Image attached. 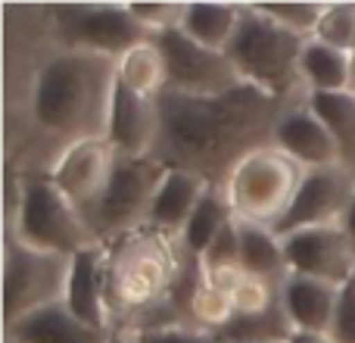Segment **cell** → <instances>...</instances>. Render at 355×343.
<instances>
[{
	"label": "cell",
	"mask_w": 355,
	"mask_h": 343,
	"mask_svg": "<svg viewBox=\"0 0 355 343\" xmlns=\"http://www.w3.org/2000/svg\"><path fill=\"white\" fill-rule=\"evenodd\" d=\"M3 144L6 169L50 175L69 147L106 137L119 60L60 47L47 6L3 10Z\"/></svg>",
	"instance_id": "1"
},
{
	"label": "cell",
	"mask_w": 355,
	"mask_h": 343,
	"mask_svg": "<svg viewBox=\"0 0 355 343\" xmlns=\"http://www.w3.org/2000/svg\"><path fill=\"white\" fill-rule=\"evenodd\" d=\"M281 100L243 85L221 97H159V144L156 160L168 169H187L212 187H225L227 175L252 150L268 147Z\"/></svg>",
	"instance_id": "2"
},
{
	"label": "cell",
	"mask_w": 355,
	"mask_h": 343,
	"mask_svg": "<svg viewBox=\"0 0 355 343\" xmlns=\"http://www.w3.org/2000/svg\"><path fill=\"white\" fill-rule=\"evenodd\" d=\"M187 250L178 237L153 228H137L116 244H106V300L116 331H156L181 325L168 296L181 275Z\"/></svg>",
	"instance_id": "3"
},
{
	"label": "cell",
	"mask_w": 355,
	"mask_h": 343,
	"mask_svg": "<svg viewBox=\"0 0 355 343\" xmlns=\"http://www.w3.org/2000/svg\"><path fill=\"white\" fill-rule=\"evenodd\" d=\"M306 41L309 37L287 31L275 19L265 16L256 3H250L240 10L237 35L227 44L225 53L231 56L246 85L271 94L281 103H293V100L309 97L300 72Z\"/></svg>",
	"instance_id": "4"
},
{
	"label": "cell",
	"mask_w": 355,
	"mask_h": 343,
	"mask_svg": "<svg viewBox=\"0 0 355 343\" xmlns=\"http://www.w3.org/2000/svg\"><path fill=\"white\" fill-rule=\"evenodd\" d=\"M3 234L60 256H78L81 250L100 246L87 219L47 175H22L19 206L3 221Z\"/></svg>",
	"instance_id": "5"
},
{
	"label": "cell",
	"mask_w": 355,
	"mask_h": 343,
	"mask_svg": "<svg viewBox=\"0 0 355 343\" xmlns=\"http://www.w3.org/2000/svg\"><path fill=\"white\" fill-rule=\"evenodd\" d=\"M306 169L296 166L277 147H259L234 166L225 181V196L237 221L275 228L293 203Z\"/></svg>",
	"instance_id": "6"
},
{
	"label": "cell",
	"mask_w": 355,
	"mask_h": 343,
	"mask_svg": "<svg viewBox=\"0 0 355 343\" xmlns=\"http://www.w3.org/2000/svg\"><path fill=\"white\" fill-rule=\"evenodd\" d=\"M72 256L35 250L3 234V328L25 315L66 303Z\"/></svg>",
	"instance_id": "7"
},
{
	"label": "cell",
	"mask_w": 355,
	"mask_h": 343,
	"mask_svg": "<svg viewBox=\"0 0 355 343\" xmlns=\"http://www.w3.org/2000/svg\"><path fill=\"white\" fill-rule=\"evenodd\" d=\"M166 172L168 166L159 162L156 156H147V160L119 156L103 196L94 206V212L87 215V225H91L97 244H116L125 234L147 228L150 206H153V196L159 190Z\"/></svg>",
	"instance_id": "8"
},
{
	"label": "cell",
	"mask_w": 355,
	"mask_h": 343,
	"mask_svg": "<svg viewBox=\"0 0 355 343\" xmlns=\"http://www.w3.org/2000/svg\"><path fill=\"white\" fill-rule=\"evenodd\" d=\"M47 22L60 47L94 50L116 60L135 44L153 37L131 16L128 3H50Z\"/></svg>",
	"instance_id": "9"
},
{
	"label": "cell",
	"mask_w": 355,
	"mask_h": 343,
	"mask_svg": "<svg viewBox=\"0 0 355 343\" xmlns=\"http://www.w3.org/2000/svg\"><path fill=\"white\" fill-rule=\"evenodd\" d=\"M153 37L159 44L162 56H166V91L184 94V97H221V94H231L246 85L225 50L202 47L190 35H184L181 28L162 31Z\"/></svg>",
	"instance_id": "10"
},
{
	"label": "cell",
	"mask_w": 355,
	"mask_h": 343,
	"mask_svg": "<svg viewBox=\"0 0 355 343\" xmlns=\"http://www.w3.org/2000/svg\"><path fill=\"white\" fill-rule=\"evenodd\" d=\"M355 194V169L349 166H324V169H306L296 190L293 203L281 215L271 231L277 237L309 231V228H334L343 225L346 212L352 206Z\"/></svg>",
	"instance_id": "11"
},
{
	"label": "cell",
	"mask_w": 355,
	"mask_h": 343,
	"mask_svg": "<svg viewBox=\"0 0 355 343\" xmlns=\"http://www.w3.org/2000/svg\"><path fill=\"white\" fill-rule=\"evenodd\" d=\"M281 240L290 275L315 278L334 287H343L355 278V240L343 225L309 228V231L290 234Z\"/></svg>",
	"instance_id": "12"
},
{
	"label": "cell",
	"mask_w": 355,
	"mask_h": 343,
	"mask_svg": "<svg viewBox=\"0 0 355 343\" xmlns=\"http://www.w3.org/2000/svg\"><path fill=\"white\" fill-rule=\"evenodd\" d=\"M116 160L119 153L110 144V137H94V141H81L75 147H69L60 156V162L50 169L47 178L87 219L94 212V206L100 203V196H103L106 184H110Z\"/></svg>",
	"instance_id": "13"
},
{
	"label": "cell",
	"mask_w": 355,
	"mask_h": 343,
	"mask_svg": "<svg viewBox=\"0 0 355 343\" xmlns=\"http://www.w3.org/2000/svg\"><path fill=\"white\" fill-rule=\"evenodd\" d=\"M271 147H277L284 156H290L302 169H324V166H340L343 162L334 135L312 112L306 97L284 106V112L275 122Z\"/></svg>",
	"instance_id": "14"
},
{
	"label": "cell",
	"mask_w": 355,
	"mask_h": 343,
	"mask_svg": "<svg viewBox=\"0 0 355 343\" xmlns=\"http://www.w3.org/2000/svg\"><path fill=\"white\" fill-rule=\"evenodd\" d=\"M110 144L125 160H147L159 144V100L141 97L125 85L116 87L110 112Z\"/></svg>",
	"instance_id": "15"
},
{
	"label": "cell",
	"mask_w": 355,
	"mask_h": 343,
	"mask_svg": "<svg viewBox=\"0 0 355 343\" xmlns=\"http://www.w3.org/2000/svg\"><path fill=\"white\" fill-rule=\"evenodd\" d=\"M66 309L75 319L87 321V325L116 331L110 300H106V246L103 244L72 256V271H69V287H66Z\"/></svg>",
	"instance_id": "16"
},
{
	"label": "cell",
	"mask_w": 355,
	"mask_h": 343,
	"mask_svg": "<svg viewBox=\"0 0 355 343\" xmlns=\"http://www.w3.org/2000/svg\"><path fill=\"white\" fill-rule=\"evenodd\" d=\"M112 337L116 331L110 328H94L75 319L66 303L31 312L16 325L3 328V343H112Z\"/></svg>",
	"instance_id": "17"
},
{
	"label": "cell",
	"mask_w": 355,
	"mask_h": 343,
	"mask_svg": "<svg viewBox=\"0 0 355 343\" xmlns=\"http://www.w3.org/2000/svg\"><path fill=\"white\" fill-rule=\"evenodd\" d=\"M337 300H340V287L315 281V278L290 275L281 284V309L293 331L327 334L334 312H337Z\"/></svg>",
	"instance_id": "18"
},
{
	"label": "cell",
	"mask_w": 355,
	"mask_h": 343,
	"mask_svg": "<svg viewBox=\"0 0 355 343\" xmlns=\"http://www.w3.org/2000/svg\"><path fill=\"white\" fill-rule=\"evenodd\" d=\"M206 187H212V184H206L200 175H193V172L168 169L159 190H156V196H153L147 225L153 228V231H162V234H168V237L181 240V231L187 228L190 215H193L200 196L206 194Z\"/></svg>",
	"instance_id": "19"
},
{
	"label": "cell",
	"mask_w": 355,
	"mask_h": 343,
	"mask_svg": "<svg viewBox=\"0 0 355 343\" xmlns=\"http://www.w3.org/2000/svg\"><path fill=\"white\" fill-rule=\"evenodd\" d=\"M237 228H240V265H243V271L281 287L290 278V265H287V256H284V240L265 225L237 221Z\"/></svg>",
	"instance_id": "20"
},
{
	"label": "cell",
	"mask_w": 355,
	"mask_h": 343,
	"mask_svg": "<svg viewBox=\"0 0 355 343\" xmlns=\"http://www.w3.org/2000/svg\"><path fill=\"white\" fill-rule=\"evenodd\" d=\"M119 85L128 91L141 94V97L159 100L168 87V72H166V56H162L156 37L135 44L119 56Z\"/></svg>",
	"instance_id": "21"
},
{
	"label": "cell",
	"mask_w": 355,
	"mask_h": 343,
	"mask_svg": "<svg viewBox=\"0 0 355 343\" xmlns=\"http://www.w3.org/2000/svg\"><path fill=\"white\" fill-rule=\"evenodd\" d=\"M240 3H187L184 6L181 31L196 44L212 50H227L240 25Z\"/></svg>",
	"instance_id": "22"
},
{
	"label": "cell",
	"mask_w": 355,
	"mask_h": 343,
	"mask_svg": "<svg viewBox=\"0 0 355 343\" xmlns=\"http://www.w3.org/2000/svg\"><path fill=\"white\" fill-rule=\"evenodd\" d=\"M302 85L309 94H334L349 87V53L309 37L300 60Z\"/></svg>",
	"instance_id": "23"
},
{
	"label": "cell",
	"mask_w": 355,
	"mask_h": 343,
	"mask_svg": "<svg viewBox=\"0 0 355 343\" xmlns=\"http://www.w3.org/2000/svg\"><path fill=\"white\" fill-rule=\"evenodd\" d=\"M231 219H234V212H231V203H227L225 190L221 187H206V194L200 196L193 215H190L187 228L181 231V246L190 253V256L202 259V253L209 250V244L218 237V231Z\"/></svg>",
	"instance_id": "24"
},
{
	"label": "cell",
	"mask_w": 355,
	"mask_h": 343,
	"mask_svg": "<svg viewBox=\"0 0 355 343\" xmlns=\"http://www.w3.org/2000/svg\"><path fill=\"white\" fill-rule=\"evenodd\" d=\"M306 100L315 116L324 122V128L334 135L343 166L355 169V94L352 91L309 94Z\"/></svg>",
	"instance_id": "25"
},
{
	"label": "cell",
	"mask_w": 355,
	"mask_h": 343,
	"mask_svg": "<svg viewBox=\"0 0 355 343\" xmlns=\"http://www.w3.org/2000/svg\"><path fill=\"white\" fill-rule=\"evenodd\" d=\"M234 319H237V312H234L231 296L202 281L200 290L193 294V300H190V321H193L200 331H206L215 337V334L225 331Z\"/></svg>",
	"instance_id": "26"
},
{
	"label": "cell",
	"mask_w": 355,
	"mask_h": 343,
	"mask_svg": "<svg viewBox=\"0 0 355 343\" xmlns=\"http://www.w3.org/2000/svg\"><path fill=\"white\" fill-rule=\"evenodd\" d=\"M312 37L343 50V53L355 50V3H324L321 22Z\"/></svg>",
	"instance_id": "27"
},
{
	"label": "cell",
	"mask_w": 355,
	"mask_h": 343,
	"mask_svg": "<svg viewBox=\"0 0 355 343\" xmlns=\"http://www.w3.org/2000/svg\"><path fill=\"white\" fill-rule=\"evenodd\" d=\"M231 303H234L237 319H256V315L271 312V309L281 303V287L262 281V278L246 275L243 281L237 284V290L231 294Z\"/></svg>",
	"instance_id": "28"
},
{
	"label": "cell",
	"mask_w": 355,
	"mask_h": 343,
	"mask_svg": "<svg viewBox=\"0 0 355 343\" xmlns=\"http://www.w3.org/2000/svg\"><path fill=\"white\" fill-rule=\"evenodd\" d=\"M256 6L268 19H275L277 25H284L287 31H293L300 37H312L321 22V12H324V3H256Z\"/></svg>",
	"instance_id": "29"
},
{
	"label": "cell",
	"mask_w": 355,
	"mask_h": 343,
	"mask_svg": "<svg viewBox=\"0 0 355 343\" xmlns=\"http://www.w3.org/2000/svg\"><path fill=\"white\" fill-rule=\"evenodd\" d=\"M184 6L187 3H128V10L150 35H162V31L181 28Z\"/></svg>",
	"instance_id": "30"
},
{
	"label": "cell",
	"mask_w": 355,
	"mask_h": 343,
	"mask_svg": "<svg viewBox=\"0 0 355 343\" xmlns=\"http://www.w3.org/2000/svg\"><path fill=\"white\" fill-rule=\"evenodd\" d=\"M202 271L209 269H221V265H240V228L237 219H231L225 228L218 231V237L209 244V250L200 259Z\"/></svg>",
	"instance_id": "31"
},
{
	"label": "cell",
	"mask_w": 355,
	"mask_h": 343,
	"mask_svg": "<svg viewBox=\"0 0 355 343\" xmlns=\"http://www.w3.org/2000/svg\"><path fill=\"white\" fill-rule=\"evenodd\" d=\"M327 334H331L334 343H355V278L340 287L337 312H334L331 331Z\"/></svg>",
	"instance_id": "32"
},
{
	"label": "cell",
	"mask_w": 355,
	"mask_h": 343,
	"mask_svg": "<svg viewBox=\"0 0 355 343\" xmlns=\"http://www.w3.org/2000/svg\"><path fill=\"white\" fill-rule=\"evenodd\" d=\"M135 343H215L212 334L200 331L193 325H168L156 331H131Z\"/></svg>",
	"instance_id": "33"
},
{
	"label": "cell",
	"mask_w": 355,
	"mask_h": 343,
	"mask_svg": "<svg viewBox=\"0 0 355 343\" xmlns=\"http://www.w3.org/2000/svg\"><path fill=\"white\" fill-rule=\"evenodd\" d=\"M287 343H334L331 334H312V331H293Z\"/></svg>",
	"instance_id": "34"
},
{
	"label": "cell",
	"mask_w": 355,
	"mask_h": 343,
	"mask_svg": "<svg viewBox=\"0 0 355 343\" xmlns=\"http://www.w3.org/2000/svg\"><path fill=\"white\" fill-rule=\"evenodd\" d=\"M343 228H346V231H349V237L355 240V194H352V206H349V212H346Z\"/></svg>",
	"instance_id": "35"
},
{
	"label": "cell",
	"mask_w": 355,
	"mask_h": 343,
	"mask_svg": "<svg viewBox=\"0 0 355 343\" xmlns=\"http://www.w3.org/2000/svg\"><path fill=\"white\" fill-rule=\"evenodd\" d=\"M346 91L355 94V50H349V87Z\"/></svg>",
	"instance_id": "36"
},
{
	"label": "cell",
	"mask_w": 355,
	"mask_h": 343,
	"mask_svg": "<svg viewBox=\"0 0 355 343\" xmlns=\"http://www.w3.org/2000/svg\"><path fill=\"white\" fill-rule=\"evenodd\" d=\"M112 343H135V334H131V331H116Z\"/></svg>",
	"instance_id": "37"
}]
</instances>
